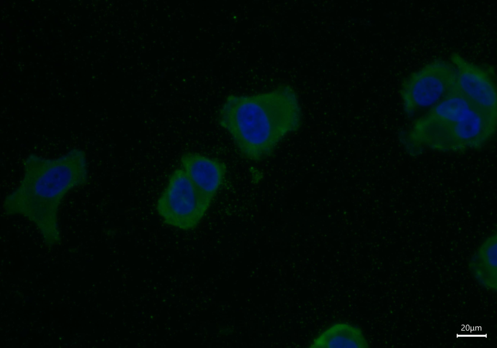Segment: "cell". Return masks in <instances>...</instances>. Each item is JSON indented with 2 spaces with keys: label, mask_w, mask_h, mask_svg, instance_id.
Returning a JSON list of instances; mask_svg holds the SVG:
<instances>
[{
  "label": "cell",
  "mask_w": 497,
  "mask_h": 348,
  "mask_svg": "<svg viewBox=\"0 0 497 348\" xmlns=\"http://www.w3.org/2000/svg\"><path fill=\"white\" fill-rule=\"evenodd\" d=\"M22 164L18 184L3 200V213L31 223L47 247L58 245L61 242L59 216L62 202L71 191L89 181L86 154L79 148L54 158L32 153Z\"/></svg>",
  "instance_id": "1"
},
{
  "label": "cell",
  "mask_w": 497,
  "mask_h": 348,
  "mask_svg": "<svg viewBox=\"0 0 497 348\" xmlns=\"http://www.w3.org/2000/svg\"><path fill=\"white\" fill-rule=\"evenodd\" d=\"M217 115L219 125L230 134L240 154L254 161L269 156L301 123L297 94L286 84L253 95H230Z\"/></svg>",
  "instance_id": "2"
},
{
  "label": "cell",
  "mask_w": 497,
  "mask_h": 348,
  "mask_svg": "<svg viewBox=\"0 0 497 348\" xmlns=\"http://www.w3.org/2000/svg\"><path fill=\"white\" fill-rule=\"evenodd\" d=\"M497 119L470 102L454 85L424 116L414 123L408 146L443 152L464 151L482 146L494 134Z\"/></svg>",
  "instance_id": "3"
},
{
  "label": "cell",
  "mask_w": 497,
  "mask_h": 348,
  "mask_svg": "<svg viewBox=\"0 0 497 348\" xmlns=\"http://www.w3.org/2000/svg\"><path fill=\"white\" fill-rule=\"evenodd\" d=\"M210 205L201 196L182 169H175L156 203L165 224L183 230L195 228Z\"/></svg>",
  "instance_id": "4"
},
{
  "label": "cell",
  "mask_w": 497,
  "mask_h": 348,
  "mask_svg": "<svg viewBox=\"0 0 497 348\" xmlns=\"http://www.w3.org/2000/svg\"><path fill=\"white\" fill-rule=\"evenodd\" d=\"M454 66L437 59L411 73L402 82L399 93L405 113L412 117L418 110L433 106L455 82Z\"/></svg>",
  "instance_id": "5"
},
{
  "label": "cell",
  "mask_w": 497,
  "mask_h": 348,
  "mask_svg": "<svg viewBox=\"0 0 497 348\" xmlns=\"http://www.w3.org/2000/svg\"><path fill=\"white\" fill-rule=\"evenodd\" d=\"M450 59L456 70L454 85L476 107L497 119V90L492 69L471 63L456 52L451 54Z\"/></svg>",
  "instance_id": "6"
},
{
  "label": "cell",
  "mask_w": 497,
  "mask_h": 348,
  "mask_svg": "<svg viewBox=\"0 0 497 348\" xmlns=\"http://www.w3.org/2000/svg\"><path fill=\"white\" fill-rule=\"evenodd\" d=\"M182 169L203 199L211 205L223 183L226 174L225 164L217 159L193 152L180 158Z\"/></svg>",
  "instance_id": "7"
},
{
  "label": "cell",
  "mask_w": 497,
  "mask_h": 348,
  "mask_svg": "<svg viewBox=\"0 0 497 348\" xmlns=\"http://www.w3.org/2000/svg\"><path fill=\"white\" fill-rule=\"evenodd\" d=\"M497 235L487 238L470 258L468 268L474 278L486 289L497 290Z\"/></svg>",
  "instance_id": "8"
},
{
  "label": "cell",
  "mask_w": 497,
  "mask_h": 348,
  "mask_svg": "<svg viewBox=\"0 0 497 348\" xmlns=\"http://www.w3.org/2000/svg\"><path fill=\"white\" fill-rule=\"evenodd\" d=\"M369 344L362 330L352 324L340 322L330 326L311 342L310 348H367Z\"/></svg>",
  "instance_id": "9"
}]
</instances>
